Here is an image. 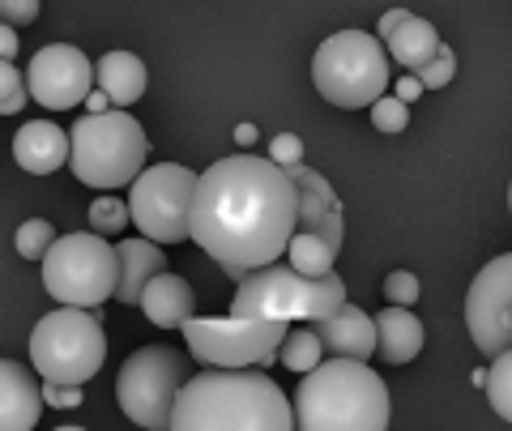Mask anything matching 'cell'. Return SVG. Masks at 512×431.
I'll return each mask as SVG.
<instances>
[{"instance_id": "obj_1", "label": "cell", "mask_w": 512, "mask_h": 431, "mask_svg": "<svg viewBox=\"0 0 512 431\" xmlns=\"http://www.w3.org/2000/svg\"><path fill=\"white\" fill-rule=\"evenodd\" d=\"M299 227V188L274 158L231 154L197 175L192 193V239L227 269L244 278L248 269L278 261Z\"/></svg>"}, {"instance_id": "obj_2", "label": "cell", "mask_w": 512, "mask_h": 431, "mask_svg": "<svg viewBox=\"0 0 512 431\" xmlns=\"http://www.w3.org/2000/svg\"><path fill=\"white\" fill-rule=\"evenodd\" d=\"M175 431H291L286 393L256 367H205L188 376L171 410Z\"/></svg>"}, {"instance_id": "obj_3", "label": "cell", "mask_w": 512, "mask_h": 431, "mask_svg": "<svg viewBox=\"0 0 512 431\" xmlns=\"http://www.w3.org/2000/svg\"><path fill=\"white\" fill-rule=\"evenodd\" d=\"M389 414V389L367 359H320L295 389V423L303 431H384Z\"/></svg>"}, {"instance_id": "obj_4", "label": "cell", "mask_w": 512, "mask_h": 431, "mask_svg": "<svg viewBox=\"0 0 512 431\" xmlns=\"http://www.w3.org/2000/svg\"><path fill=\"white\" fill-rule=\"evenodd\" d=\"M73 150H69V167L86 188H124L133 184L141 167H146V129L124 116L120 107L107 111H90L73 124Z\"/></svg>"}, {"instance_id": "obj_5", "label": "cell", "mask_w": 512, "mask_h": 431, "mask_svg": "<svg viewBox=\"0 0 512 431\" xmlns=\"http://www.w3.org/2000/svg\"><path fill=\"white\" fill-rule=\"evenodd\" d=\"M346 303V282L333 274L308 278L295 265L269 261L261 269H248L239 278V291L231 299L235 316H274V321H316Z\"/></svg>"}, {"instance_id": "obj_6", "label": "cell", "mask_w": 512, "mask_h": 431, "mask_svg": "<svg viewBox=\"0 0 512 431\" xmlns=\"http://www.w3.org/2000/svg\"><path fill=\"white\" fill-rule=\"evenodd\" d=\"M312 82L333 107H372L389 90V47L367 30H338L316 47Z\"/></svg>"}, {"instance_id": "obj_7", "label": "cell", "mask_w": 512, "mask_h": 431, "mask_svg": "<svg viewBox=\"0 0 512 431\" xmlns=\"http://www.w3.org/2000/svg\"><path fill=\"white\" fill-rule=\"evenodd\" d=\"M107 359V333L94 308L60 303L30 329V367L56 385H86Z\"/></svg>"}, {"instance_id": "obj_8", "label": "cell", "mask_w": 512, "mask_h": 431, "mask_svg": "<svg viewBox=\"0 0 512 431\" xmlns=\"http://www.w3.org/2000/svg\"><path fill=\"white\" fill-rule=\"evenodd\" d=\"M120 286V257L99 231L60 235L43 257V291L73 303V308H99Z\"/></svg>"}, {"instance_id": "obj_9", "label": "cell", "mask_w": 512, "mask_h": 431, "mask_svg": "<svg viewBox=\"0 0 512 431\" xmlns=\"http://www.w3.org/2000/svg\"><path fill=\"white\" fill-rule=\"evenodd\" d=\"M188 380V355L171 346H141L124 359L116 376V402L128 423L163 431L171 427V410Z\"/></svg>"}, {"instance_id": "obj_10", "label": "cell", "mask_w": 512, "mask_h": 431, "mask_svg": "<svg viewBox=\"0 0 512 431\" xmlns=\"http://www.w3.org/2000/svg\"><path fill=\"white\" fill-rule=\"evenodd\" d=\"M184 338L192 359L205 367H265L278 359L286 321L274 316H188Z\"/></svg>"}, {"instance_id": "obj_11", "label": "cell", "mask_w": 512, "mask_h": 431, "mask_svg": "<svg viewBox=\"0 0 512 431\" xmlns=\"http://www.w3.org/2000/svg\"><path fill=\"white\" fill-rule=\"evenodd\" d=\"M192 193L197 175L184 163H154L128 184V210L141 235L158 244H180L192 235Z\"/></svg>"}, {"instance_id": "obj_12", "label": "cell", "mask_w": 512, "mask_h": 431, "mask_svg": "<svg viewBox=\"0 0 512 431\" xmlns=\"http://www.w3.org/2000/svg\"><path fill=\"white\" fill-rule=\"evenodd\" d=\"M466 329L483 355L512 346V252L478 269L466 295Z\"/></svg>"}, {"instance_id": "obj_13", "label": "cell", "mask_w": 512, "mask_h": 431, "mask_svg": "<svg viewBox=\"0 0 512 431\" xmlns=\"http://www.w3.org/2000/svg\"><path fill=\"white\" fill-rule=\"evenodd\" d=\"M26 90L30 99L47 111H69L94 90V65L82 47L73 43H47L30 56L26 69Z\"/></svg>"}, {"instance_id": "obj_14", "label": "cell", "mask_w": 512, "mask_h": 431, "mask_svg": "<svg viewBox=\"0 0 512 431\" xmlns=\"http://www.w3.org/2000/svg\"><path fill=\"white\" fill-rule=\"evenodd\" d=\"M291 180L299 188V227L295 231H308V235H320L329 248H342V235H346V222H342V201L333 193V184L325 180L320 171L312 167H286Z\"/></svg>"}, {"instance_id": "obj_15", "label": "cell", "mask_w": 512, "mask_h": 431, "mask_svg": "<svg viewBox=\"0 0 512 431\" xmlns=\"http://www.w3.org/2000/svg\"><path fill=\"white\" fill-rule=\"evenodd\" d=\"M312 325H316L329 355H346V359H372L376 355V316H367L359 303H342L338 312L316 316Z\"/></svg>"}, {"instance_id": "obj_16", "label": "cell", "mask_w": 512, "mask_h": 431, "mask_svg": "<svg viewBox=\"0 0 512 431\" xmlns=\"http://www.w3.org/2000/svg\"><path fill=\"white\" fill-rule=\"evenodd\" d=\"M43 414V389L26 363L0 359V431H30Z\"/></svg>"}, {"instance_id": "obj_17", "label": "cell", "mask_w": 512, "mask_h": 431, "mask_svg": "<svg viewBox=\"0 0 512 431\" xmlns=\"http://www.w3.org/2000/svg\"><path fill=\"white\" fill-rule=\"evenodd\" d=\"M69 150H73V141L64 137V129L52 120H30L18 129V137H13V158H18V167L30 175L60 171L69 163Z\"/></svg>"}, {"instance_id": "obj_18", "label": "cell", "mask_w": 512, "mask_h": 431, "mask_svg": "<svg viewBox=\"0 0 512 431\" xmlns=\"http://www.w3.org/2000/svg\"><path fill=\"white\" fill-rule=\"evenodd\" d=\"M116 257H120L116 299L124 303V308H141V291L150 286L154 274H163V269H167V252L158 248V239L141 235V239H120Z\"/></svg>"}, {"instance_id": "obj_19", "label": "cell", "mask_w": 512, "mask_h": 431, "mask_svg": "<svg viewBox=\"0 0 512 431\" xmlns=\"http://www.w3.org/2000/svg\"><path fill=\"white\" fill-rule=\"evenodd\" d=\"M197 308V295H192V286L180 278V274H154L150 286L141 291V312H146V321L158 325V329H184V321Z\"/></svg>"}, {"instance_id": "obj_20", "label": "cell", "mask_w": 512, "mask_h": 431, "mask_svg": "<svg viewBox=\"0 0 512 431\" xmlns=\"http://www.w3.org/2000/svg\"><path fill=\"white\" fill-rule=\"evenodd\" d=\"M423 350V321L414 316L402 303H389L380 316H376V355L384 363H410L414 355Z\"/></svg>"}, {"instance_id": "obj_21", "label": "cell", "mask_w": 512, "mask_h": 431, "mask_svg": "<svg viewBox=\"0 0 512 431\" xmlns=\"http://www.w3.org/2000/svg\"><path fill=\"white\" fill-rule=\"evenodd\" d=\"M380 39L389 47V60H397V65L410 73H419L427 60L440 52V30L427 18H414V13H406V18L393 22L389 30H380Z\"/></svg>"}, {"instance_id": "obj_22", "label": "cell", "mask_w": 512, "mask_h": 431, "mask_svg": "<svg viewBox=\"0 0 512 431\" xmlns=\"http://www.w3.org/2000/svg\"><path fill=\"white\" fill-rule=\"evenodd\" d=\"M94 82L111 94V107H133L146 94V65L133 52H107L94 65Z\"/></svg>"}, {"instance_id": "obj_23", "label": "cell", "mask_w": 512, "mask_h": 431, "mask_svg": "<svg viewBox=\"0 0 512 431\" xmlns=\"http://www.w3.org/2000/svg\"><path fill=\"white\" fill-rule=\"evenodd\" d=\"M286 257H291V265L299 269V274L320 278V274H329V269H333V257H338V248H329L320 235L295 231L291 244H286Z\"/></svg>"}, {"instance_id": "obj_24", "label": "cell", "mask_w": 512, "mask_h": 431, "mask_svg": "<svg viewBox=\"0 0 512 431\" xmlns=\"http://www.w3.org/2000/svg\"><path fill=\"white\" fill-rule=\"evenodd\" d=\"M278 359L291 367V372H312V367L325 359V342H320L316 325L312 329H286V338L278 346Z\"/></svg>"}, {"instance_id": "obj_25", "label": "cell", "mask_w": 512, "mask_h": 431, "mask_svg": "<svg viewBox=\"0 0 512 431\" xmlns=\"http://www.w3.org/2000/svg\"><path fill=\"white\" fill-rule=\"evenodd\" d=\"M487 397H491V410L500 414L504 423H512V346L491 355L487 367Z\"/></svg>"}, {"instance_id": "obj_26", "label": "cell", "mask_w": 512, "mask_h": 431, "mask_svg": "<svg viewBox=\"0 0 512 431\" xmlns=\"http://www.w3.org/2000/svg\"><path fill=\"white\" fill-rule=\"evenodd\" d=\"M52 244H56V231H52V222L47 218L22 222L18 235H13V248H18V257H26V261H43Z\"/></svg>"}, {"instance_id": "obj_27", "label": "cell", "mask_w": 512, "mask_h": 431, "mask_svg": "<svg viewBox=\"0 0 512 431\" xmlns=\"http://www.w3.org/2000/svg\"><path fill=\"white\" fill-rule=\"evenodd\" d=\"M128 222H133L128 201H120V197H94L90 201V227L99 231V235H120Z\"/></svg>"}, {"instance_id": "obj_28", "label": "cell", "mask_w": 512, "mask_h": 431, "mask_svg": "<svg viewBox=\"0 0 512 431\" xmlns=\"http://www.w3.org/2000/svg\"><path fill=\"white\" fill-rule=\"evenodd\" d=\"M372 124L380 133H406L410 124V103L397 99V94H380V99L372 103Z\"/></svg>"}, {"instance_id": "obj_29", "label": "cell", "mask_w": 512, "mask_h": 431, "mask_svg": "<svg viewBox=\"0 0 512 431\" xmlns=\"http://www.w3.org/2000/svg\"><path fill=\"white\" fill-rule=\"evenodd\" d=\"M419 77H423V86H427V90H444V86L457 77V52L440 43V52L419 69Z\"/></svg>"}, {"instance_id": "obj_30", "label": "cell", "mask_w": 512, "mask_h": 431, "mask_svg": "<svg viewBox=\"0 0 512 431\" xmlns=\"http://www.w3.org/2000/svg\"><path fill=\"white\" fill-rule=\"evenodd\" d=\"M384 299H389V303H402V308H410V303L419 299V278H414L410 269H393V274L384 278Z\"/></svg>"}, {"instance_id": "obj_31", "label": "cell", "mask_w": 512, "mask_h": 431, "mask_svg": "<svg viewBox=\"0 0 512 431\" xmlns=\"http://www.w3.org/2000/svg\"><path fill=\"white\" fill-rule=\"evenodd\" d=\"M82 397L86 393L77 385H56V380H47V385H43V402L52 410H77V406H82Z\"/></svg>"}, {"instance_id": "obj_32", "label": "cell", "mask_w": 512, "mask_h": 431, "mask_svg": "<svg viewBox=\"0 0 512 431\" xmlns=\"http://www.w3.org/2000/svg\"><path fill=\"white\" fill-rule=\"evenodd\" d=\"M269 158L282 163V167H295V163H303V141L295 133H278L274 141H269Z\"/></svg>"}, {"instance_id": "obj_33", "label": "cell", "mask_w": 512, "mask_h": 431, "mask_svg": "<svg viewBox=\"0 0 512 431\" xmlns=\"http://www.w3.org/2000/svg\"><path fill=\"white\" fill-rule=\"evenodd\" d=\"M39 18V0H0V22H9V26H30Z\"/></svg>"}, {"instance_id": "obj_34", "label": "cell", "mask_w": 512, "mask_h": 431, "mask_svg": "<svg viewBox=\"0 0 512 431\" xmlns=\"http://www.w3.org/2000/svg\"><path fill=\"white\" fill-rule=\"evenodd\" d=\"M18 94H30V90H26V77L18 73V65H13V60L0 56V103H5V99H18Z\"/></svg>"}, {"instance_id": "obj_35", "label": "cell", "mask_w": 512, "mask_h": 431, "mask_svg": "<svg viewBox=\"0 0 512 431\" xmlns=\"http://www.w3.org/2000/svg\"><path fill=\"white\" fill-rule=\"evenodd\" d=\"M423 90H427V86H423V77H419V73H410V69H406V77H397V86H393V94H397V99H406V103H414Z\"/></svg>"}, {"instance_id": "obj_36", "label": "cell", "mask_w": 512, "mask_h": 431, "mask_svg": "<svg viewBox=\"0 0 512 431\" xmlns=\"http://www.w3.org/2000/svg\"><path fill=\"white\" fill-rule=\"evenodd\" d=\"M18 26H9V22H0V56H5V60H13V56H18Z\"/></svg>"}, {"instance_id": "obj_37", "label": "cell", "mask_w": 512, "mask_h": 431, "mask_svg": "<svg viewBox=\"0 0 512 431\" xmlns=\"http://www.w3.org/2000/svg\"><path fill=\"white\" fill-rule=\"evenodd\" d=\"M107 107H111V94H107L103 86L86 94V111H107Z\"/></svg>"}, {"instance_id": "obj_38", "label": "cell", "mask_w": 512, "mask_h": 431, "mask_svg": "<svg viewBox=\"0 0 512 431\" xmlns=\"http://www.w3.org/2000/svg\"><path fill=\"white\" fill-rule=\"evenodd\" d=\"M252 141H256V124H239V129H235V146H239V150H248Z\"/></svg>"}, {"instance_id": "obj_39", "label": "cell", "mask_w": 512, "mask_h": 431, "mask_svg": "<svg viewBox=\"0 0 512 431\" xmlns=\"http://www.w3.org/2000/svg\"><path fill=\"white\" fill-rule=\"evenodd\" d=\"M508 210H512V184H508Z\"/></svg>"}]
</instances>
